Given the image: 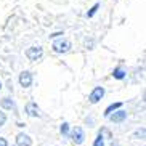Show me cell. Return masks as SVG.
Wrapping results in <instances>:
<instances>
[{
	"label": "cell",
	"mask_w": 146,
	"mask_h": 146,
	"mask_svg": "<svg viewBox=\"0 0 146 146\" xmlns=\"http://www.w3.org/2000/svg\"><path fill=\"white\" fill-rule=\"evenodd\" d=\"M68 132H69V124H63L61 125V133H63V135H68Z\"/></svg>",
	"instance_id": "obj_15"
},
{
	"label": "cell",
	"mask_w": 146,
	"mask_h": 146,
	"mask_svg": "<svg viewBox=\"0 0 146 146\" xmlns=\"http://www.w3.org/2000/svg\"><path fill=\"white\" fill-rule=\"evenodd\" d=\"M0 88H2V80H0Z\"/></svg>",
	"instance_id": "obj_19"
},
{
	"label": "cell",
	"mask_w": 146,
	"mask_h": 146,
	"mask_svg": "<svg viewBox=\"0 0 146 146\" xmlns=\"http://www.w3.org/2000/svg\"><path fill=\"white\" fill-rule=\"evenodd\" d=\"M5 120H7V116H5V112H2L0 111V127L5 124Z\"/></svg>",
	"instance_id": "obj_16"
},
{
	"label": "cell",
	"mask_w": 146,
	"mask_h": 146,
	"mask_svg": "<svg viewBox=\"0 0 146 146\" xmlns=\"http://www.w3.org/2000/svg\"><path fill=\"white\" fill-rule=\"evenodd\" d=\"M26 112H27V116H31V117H39L40 116V109L34 101H31V103L26 104Z\"/></svg>",
	"instance_id": "obj_6"
},
{
	"label": "cell",
	"mask_w": 146,
	"mask_h": 146,
	"mask_svg": "<svg viewBox=\"0 0 146 146\" xmlns=\"http://www.w3.org/2000/svg\"><path fill=\"white\" fill-rule=\"evenodd\" d=\"M125 69L124 68H116L114 71H112V76H114V79H117V80H122V79L125 77Z\"/></svg>",
	"instance_id": "obj_9"
},
{
	"label": "cell",
	"mask_w": 146,
	"mask_h": 146,
	"mask_svg": "<svg viewBox=\"0 0 146 146\" xmlns=\"http://www.w3.org/2000/svg\"><path fill=\"white\" fill-rule=\"evenodd\" d=\"M0 146H8L7 140H5V138H2V137H0Z\"/></svg>",
	"instance_id": "obj_17"
},
{
	"label": "cell",
	"mask_w": 146,
	"mask_h": 146,
	"mask_svg": "<svg viewBox=\"0 0 146 146\" xmlns=\"http://www.w3.org/2000/svg\"><path fill=\"white\" fill-rule=\"evenodd\" d=\"M16 143H18V146H31L32 145V140L27 135H24V133H19L16 137Z\"/></svg>",
	"instance_id": "obj_7"
},
{
	"label": "cell",
	"mask_w": 146,
	"mask_h": 146,
	"mask_svg": "<svg viewBox=\"0 0 146 146\" xmlns=\"http://www.w3.org/2000/svg\"><path fill=\"white\" fill-rule=\"evenodd\" d=\"M71 47H72L71 40L64 39V37H60V39H56L55 42L52 43V48H53L55 53H66V52L71 50Z\"/></svg>",
	"instance_id": "obj_1"
},
{
	"label": "cell",
	"mask_w": 146,
	"mask_h": 146,
	"mask_svg": "<svg viewBox=\"0 0 146 146\" xmlns=\"http://www.w3.org/2000/svg\"><path fill=\"white\" fill-rule=\"evenodd\" d=\"M93 146H104V141H103V137H101V135H98V138L95 140Z\"/></svg>",
	"instance_id": "obj_13"
},
{
	"label": "cell",
	"mask_w": 146,
	"mask_h": 146,
	"mask_svg": "<svg viewBox=\"0 0 146 146\" xmlns=\"http://www.w3.org/2000/svg\"><path fill=\"white\" fill-rule=\"evenodd\" d=\"M71 140H72L76 145H82L84 140H85V135H84V130L80 127H74L72 132H71Z\"/></svg>",
	"instance_id": "obj_3"
},
{
	"label": "cell",
	"mask_w": 146,
	"mask_h": 146,
	"mask_svg": "<svg viewBox=\"0 0 146 146\" xmlns=\"http://www.w3.org/2000/svg\"><path fill=\"white\" fill-rule=\"evenodd\" d=\"M145 135V130H141V132H137L135 133V137H143Z\"/></svg>",
	"instance_id": "obj_18"
},
{
	"label": "cell",
	"mask_w": 146,
	"mask_h": 146,
	"mask_svg": "<svg viewBox=\"0 0 146 146\" xmlns=\"http://www.w3.org/2000/svg\"><path fill=\"white\" fill-rule=\"evenodd\" d=\"M19 85L24 87V88L32 85V74H31L29 71H23V72L19 74Z\"/></svg>",
	"instance_id": "obj_5"
},
{
	"label": "cell",
	"mask_w": 146,
	"mask_h": 146,
	"mask_svg": "<svg viewBox=\"0 0 146 146\" xmlns=\"http://www.w3.org/2000/svg\"><path fill=\"white\" fill-rule=\"evenodd\" d=\"M104 96V88L103 87H95L93 92L90 93V96H88V100H90V103H98L100 100Z\"/></svg>",
	"instance_id": "obj_4"
},
{
	"label": "cell",
	"mask_w": 146,
	"mask_h": 146,
	"mask_svg": "<svg viewBox=\"0 0 146 146\" xmlns=\"http://www.w3.org/2000/svg\"><path fill=\"white\" fill-rule=\"evenodd\" d=\"M63 35H64V34H63V32H61V31H58V32H53V34H50V35H48V37H50V39H60V37H63Z\"/></svg>",
	"instance_id": "obj_14"
},
{
	"label": "cell",
	"mask_w": 146,
	"mask_h": 146,
	"mask_svg": "<svg viewBox=\"0 0 146 146\" xmlns=\"http://www.w3.org/2000/svg\"><path fill=\"white\" fill-rule=\"evenodd\" d=\"M100 7H101V5H100L98 2H96V3H95L93 7H92V8L88 10V11H87V18H93L95 15L98 13V10H100Z\"/></svg>",
	"instance_id": "obj_11"
},
{
	"label": "cell",
	"mask_w": 146,
	"mask_h": 146,
	"mask_svg": "<svg viewBox=\"0 0 146 146\" xmlns=\"http://www.w3.org/2000/svg\"><path fill=\"white\" fill-rule=\"evenodd\" d=\"M43 55V48L42 47H29L26 50V56L29 61H37L40 60Z\"/></svg>",
	"instance_id": "obj_2"
},
{
	"label": "cell",
	"mask_w": 146,
	"mask_h": 146,
	"mask_svg": "<svg viewBox=\"0 0 146 146\" xmlns=\"http://www.w3.org/2000/svg\"><path fill=\"white\" fill-rule=\"evenodd\" d=\"M13 106H15V103L10 98H3V100H2V108H5V109H11Z\"/></svg>",
	"instance_id": "obj_12"
},
{
	"label": "cell",
	"mask_w": 146,
	"mask_h": 146,
	"mask_svg": "<svg viewBox=\"0 0 146 146\" xmlns=\"http://www.w3.org/2000/svg\"><path fill=\"white\" fill-rule=\"evenodd\" d=\"M108 117H109L112 122H122V120H125V117H127V112L125 111H116V112H112L111 116H108Z\"/></svg>",
	"instance_id": "obj_8"
},
{
	"label": "cell",
	"mask_w": 146,
	"mask_h": 146,
	"mask_svg": "<svg viewBox=\"0 0 146 146\" xmlns=\"http://www.w3.org/2000/svg\"><path fill=\"white\" fill-rule=\"evenodd\" d=\"M122 106V103H112V104H109V106L106 108V111H104V116H111L112 112L116 111V109H119V108Z\"/></svg>",
	"instance_id": "obj_10"
}]
</instances>
